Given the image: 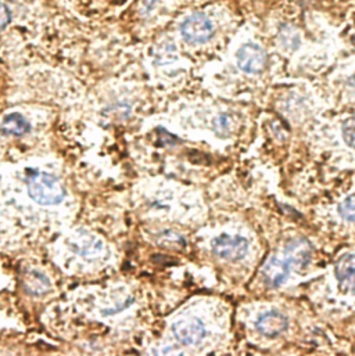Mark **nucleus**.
Returning a JSON list of instances; mask_svg holds the SVG:
<instances>
[{"label":"nucleus","mask_w":355,"mask_h":356,"mask_svg":"<svg viewBox=\"0 0 355 356\" xmlns=\"http://www.w3.org/2000/svg\"><path fill=\"white\" fill-rule=\"evenodd\" d=\"M26 186L29 197L40 205H57L65 195L60 180L47 172L28 171Z\"/></svg>","instance_id":"1"},{"label":"nucleus","mask_w":355,"mask_h":356,"mask_svg":"<svg viewBox=\"0 0 355 356\" xmlns=\"http://www.w3.org/2000/svg\"><path fill=\"white\" fill-rule=\"evenodd\" d=\"M214 26L211 19L201 13L191 14L180 25L182 38L191 44H201L211 39Z\"/></svg>","instance_id":"2"},{"label":"nucleus","mask_w":355,"mask_h":356,"mask_svg":"<svg viewBox=\"0 0 355 356\" xmlns=\"http://www.w3.org/2000/svg\"><path fill=\"white\" fill-rule=\"evenodd\" d=\"M212 252L225 261H240L248 252V241L242 236L221 234L211 243Z\"/></svg>","instance_id":"3"},{"label":"nucleus","mask_w":355,"mask_h":356,"mask_svg":"<svg viewBox=\"0 0 355 356\" xmlns=\"http://www.w3.org/2000/svg\"><path fill=\"white\" fill-rule=\"evenodd\" d=\"M237 65L247 74H260L265 70L268 57L265 50L255 43H246L237 51Z\"/></svg>","instance_id":"4"},{"label":"nucleus","mask_w":355,"mask_h":356,"mask_svg":"<svg viewBox=\"0 0 355 356\" xmlns=\"http://www.w3.org/2000/svg\"><path fill=\"white\" fill-rule=\"evenodd\" d=\"M173 332L178 341L184 346H196L205 336L204 325L194 318L178 321L173 326Z\"/></svg>","instance_id":"5"},{"label":"nucleus","mask_w":355,"mask_h":356,"mask_svg":"<svg viewBox=\"0 0 355 356\" xmlns=\"http://www.w3.org/2000/svg\"><path fill=\"white\" fill-rule=\"evenodd\" d=\"M285 254L289 265L297 272H301L313 259V245L306 238H296L286 245Z\"/></svg>","instance_id":"6"},{"label":"nucleus","mask_w":355,"mask_h":356,"mask_svg":"<svg viewBox=\"0 0 355 356\" xmlns=\"http://www.w3.org/2000/svg\"><path fill=\"white\" fill-rule=\"evenodd\" d=\"M287 318L279 311H268L258 316L255 322V329L265 337L274 339L281 336L287 330Z\"/></svg>","instance_id":"7"},{"label":"nucleus","mask_w":355,"mask_h":356,"mask_svg":"<svg viewBox=\"0 0 355 356\" xmlns=\"http://www.w3.org/2000/svg\"><path fill=\"white\" fill-rule=\"evenodd\" d=\"M290 265L286 258L271 257L262 268V276L268 286L281 287L289 277Z\"/></svg>","instance_id":"8"},{"label":"nucleus","mask_w":355,"mask_h":356,"mask_svg":"<svg viewBox=\"0 0 355 356\" xmlns=\"http://www.w3.org/2000/svg\"><path fill=\"white\" fill-rule=\"evenodd\" d=\"M335 273L342 289L355 296V254L343 255L336 262Z\"/></svg>","instance_id":"9"},{"label":"nucleus","mask_w":355,"mask_h":356,"mask_svg":"<svg viewBox=\"0 0 355 356\" xmlns=\"http://www.w3.org/2000/svg\"><path fill=\"white\" fill-rule=\"evenodd\" d=\"M68 247L75 254L82 255V257L97 254L103 248L102 243L95 236H90L88 233H77V234H74V237L68 243Z\"/></svg>","instance_id":"10"},{"label":"nucleus","mask_w":355,"mask_h":356,"mask_svg":"<svg viewBox=\"0 0 355 356\" xmlns=\"http://www.w3.org/2000/svg\"><path fill=\"white\" fill-rule=\"evenodd\" d=\"M31 131V125L26 118L18 113H11L6 115L0 125V132L6 136L21 138Z\"/></svg>","instance_id":"11"},{"label":"nucleus","mask_w":355,"mask_h":356,"mask_svg":"<svg viewBox=\"0 0 355 356\" xmlns=\"http://www.w3.org/2000/svg\"><path fill=\"white\" fill-rule=\"evenodd\" d=\"M49 287H50L49 280L38 272H32L31 276L28 277L26 290H31L33 294H45L49 290Z\"/></svg>","instance_id":"12"},{"label":"nucleus","mask_w":355,"mask_h":356,"mask_svg":"<svg viewBox=\"0 0 355 356\" xmlns=\"http://www.w3.org/2000/svg\"><path fill=\"white\" fill-rule=\"evenodd\" d=\"M339 212L346 220L355 222V194L349 195L346 200L340 202Z\"/></svg>","instance_id":"13"},{"label":"nucleus","mask_w":355,"mask_h":356,"mask_svg":"<svg viewBox=\"0 0 355 356\" xmlns=\"http://www.w3.org/2000/svg\"><path fill=\"white\" fill-rule=\"evenodd\" d=\"M342 132H343V138H345V142L355 149V115L354 117H350L349 120L345 121L343 124V128H342Z\"/></svg>","instance_id":"14"},{"label":"nucleus","mask_w":355,"mask_h":356,"mask_svg":"<svg viewBox=\"0 0 355 356\" xmlns=\"http://www.w3.org/2000/svg\"><path fill=\"white\" fill-rule=\"evenodd\" d=\"M214 129L215 132H218L219 135L228 134L230 129V120L228 115H219L218 118L214 120Z\"/></svg>","instance_id":"15"},{"label":"nucleus","mask_w":355,"mask_h":356,"mask_svg":"<svg viewBox=\"0 0 355 356\" xmlns=\"http://www.w3.org/2000/svg\"><path fill=\"white\" fill-rule=\"evenodd\" d=\"M11 19V13L8 7L3 3H0V29H3Z\"/></svg>","instance_id":"16"}]
</instances>
